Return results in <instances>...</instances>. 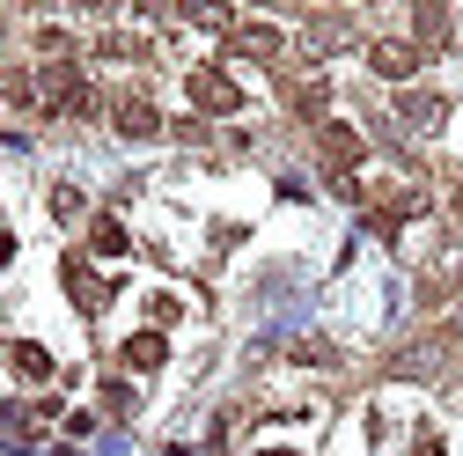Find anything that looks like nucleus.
Masks as SVG:
<instances>
[{
    "instance_id": "obj_1",
    "label": "nucleus",
    "mask_w": 463,
    "mask_h": 456,
    "mask_svg": "<svg viewBox=\"0 0 463 456\" xmlns=\"http://www.w3.org/2000/svg\"><path fill=\"white\" fill-rule=\"evenodd\" d=\"M96 96H89V81H81V67L74 60H44V74H37V110H52V119H81Z\"/></svg>"
},
{
    "instance_id": "obj_2",
    "label": "nucleus",
    "mask_w": 463,
    "mask_h": 456,
    "mask_svg": "<svg viewBox=\"0 0 463 456\" xmlns=\"http://www.w3.org/2000/svg\"><path fill=\"white\" fill-rule=\"evenodd\" d=\"M192 103L206 110V119H228V110H243V89L228 81L221 67H192Z\"/></svg>"
},
{
    "instance_id": "obj_3",
    "label": "nucleus",
    "mask_w": 463,
    "mask_h": 456,
    "mask_svg": "<svg viewBox=\"0 0 463 456\" xmlns=\"http://www.w3.org/2000/svg\"><path fill=\"white\" fill-rule=\"evenodd\" d=\"M441 119H449V103H441L434 89H404V96H397V133H434Z\"/></svg>"
},
{
    "instance_id": "obj_4",
    "label": "nucleus",
    "mask_w": 463,
    "mask_h": 456,
    "mask_svg": "<svg viewBox=\"0 0 463 456\" xmlns=\"http://www.w3.org/2000/svg\"><path fill=\"white\" fill-rule=\"evenodd\" d=\"M317 147H324V162H331V169H354V162L368 155V140H361L354 126H338V119H324V126H317Z\"/></svg>"
},
{
    "instance_id": "obj_5",
    "label": "nucleus",
    "mask_w": 463,
    "mask_h": 456,
    "mask_svg": "<svg viewBox=\"0 0 463 456\" xmlns=\"http://www.w3.org/2000/svg\"><path fill=\"white\" fill-rule=\"evenodd\" d=\"M368 67H375L383 81H412V74H420V44H404V37H383V44L368 52Z\"/></svg>"
},
{
    "instance_id": "obj_6",
    "label": "nucleus",
    "mask_w": 463,
    "mask_h": 456,
    "mask_svg": "<svg viewBox=\"0 0 463 456\" xmlns=\"http://www.w3.org/2000/svg\"><path fill=\"white\" fill-rule=\"evenodd\" d=\"M110 126H118L126 140H155V133H162V110H155L147 96H118V110H110Z\"/></svg>"
},
{
    "instance_id": "obj_7",
    "label": "nucleus",
    "mask_w": 463,
    "mask_h": 456,
    "mask_svg": "<svg viewBox=\"0 0 463 456\" xmlns=\"http://www.w3.org/2000/svg\"><path fill=\"white\" fill-rule=\"evenodd\" d=\"M67 288H74V302H81L89 317H103V309H110V280H96L81 258H67Z\"/></svg>"
},
{
    "instance_id": "obj_8",
    "label": "nucleus",
    "mask_w": 463,
    "mask_h": 456,
    "mask_svg": "<svg viewBox=\"0 0 463 456\" xmlns=\"http://www.w3.org/2000/svg\"><path fill=\"white\" fill-rule=\"evenodd\" d=\"M169 361V338L162 331H133L126 338V368H162Z\"/></svg>"
},
{
    "instance_id": "obj_9",
    "label": "nucleus",
    "mask_w": 463,
    "mask_h": 456,
    "mask_svg": "<svg viewBox=\"0 0 463 456\" xmlns=\"http://www.w3.org/2000/svg\"><path fill=\"white\" fill-rule=\"evenodd\" d=\"M236 52H250V60H279V30L272 23H236Z\"/></svg>"
},
{
    "instance_id": "obj_10",
    "label": "nucleus",
    "mask_w": 463,
    "mask_h": 456,
    "mask_svg": "<svg viewBox=\"0 0 463 456\" xmlns=\"http://www.w3.org/2000/svg\"><path fill=\"white\" fill-rule=\"evenodd\" d=\"M89 243H96L103 258H126V251H133V236H126V221H110V214H96V221H89Z\"/></svg>"
},
{
    "instance_id": "obj_11",
    "label": "nucleus",
    "mask_w": 463,
    "mask_h": 456,
    "mask_svg": "<svg viewBox=\"0 0 463 456\" xmlns=\"http://www.w3.org/2000/svg\"><path fill=\"white\" fill-rule=\"evenodd\" d=\"M177 15L199 23V30H228V37H236V15H228L221 0H177Z\"/></svg>"
},
{
    "instance_id": "obj_12",
    "label": "nucleus",
    "mask_w": 463,
    "mask_h": 456,
    "mask_svg": "<svg viewBox=\"0 0 463 456\" xmlns=\"http://www.w3.org/2000/svg\"><path fill=\"white\" fill-rule=\"evenodd\" d=\"M412 30H420V44H441L449 37V8L441 0H412Z\"/></svg>"
},
{
    "instance_id": "obj_13",
    "label": "nucleus",
    "mask_w": 463,
    "mask_h": 456,
    "mask_svg": "<svg viewBox=\"0 0 463 456\" xmlns=\"http://www.w3.org/2000/svg\"><path fill=\"white\" fill-rule=\"evenodd\" d=\"M15 375L23 383H52V354L44 347H15Z\"/></svg>"
},
{
    "instance_id": "obj_14",
    "label": "nucleus",
    "mask_w": 463,
    "mask_h": 456,
    "mask_svg": "<svg viewBox=\"0 0 463 456\" xmlns=\"http://www.w3.org/2000/svg\"><path fill=\"white\" fill-rule=\"evenodd\" d=\"M52 214L74 221V214H81V192H74V185H60V192H52Z\"/></svg>"
},
{
    "instance_id": "obj_15",
    "label": "nucleus",
    "mask_w": 463,
    "mask_h": 456,
    "mask_svg": "<svg viewBox=\"0 0 463 456\" xmlns=\"http://www.w3.org/2000/svg\"><path fill=\"white\" fill-rule=\"evenodd\" d=\"M412 456H441V442H434V434L420 427V442H412Z\"/></svg>"
},
{
    "instance_id": "obj_16",
    "label": "nucleus",
    "mask_w": 463,
    "mask_h": 456,
    "mask_svg": "<svg viewBox=\"0 0 463 456\" xmlns=\"http://www.w3.org/2000/svg\"><path fill=\"white\" fill-rule=\"evenodd\" d=\"M8 258H15V243H8V236H0V265H8Z\"/></svg>"
},
{
    "instance_id": "obj_17",
    "label": "nucleus",
    "mask_w": 463,
    "mask_h": 456,
    "mask_svg": "<svg viewBox=\"0 0 463 456\" xmlns=\"http://www.w3.org/2000/svg\"><path fill=\"white\" fill-rule=\"evenodd\" d=\"M456 288H463V258H456Z\"/></svg>"
}]
</instances>
